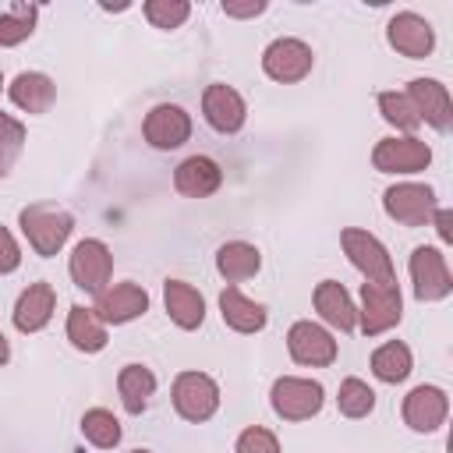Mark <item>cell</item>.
I'll list each match as a JSON object with an SVG mask.
<instances>
[{"instance_id":"21","label":"cell","mask_w":453,"mask_h":453,"mask_svg":"<svg viewBox=\"0 0 453 453\" xmlns=\"http://www.w3.org/2000/svg\"><path fill=\"white\" fill-rule=\"evenodd\" d=\"M7 96L18 110L25 113H46L53 103H57V85L50 74L42 71H21L11 85H7Z\"/></svg>"},{"instance_id":"29","label":"cell","mask_w":453,"mask_h":453,"mask_svg":"<svg viewBox=\"0 0 453 453\" xmlns=\"http://www.w3.org/2000/svg\"><path fill=\"white\" fill-rule=\"evenodd\" d=\"M35 18H39L35 4H11L7 11H0V46L25 42L35 32Z\"/></svg>"},{"instance_id":"13","label":"cell","mask_w":453,"mask_h":453,"mask_svg":"<svg viewBox=\"0 0 453 453\" xmlns=\"http://www.w3.org/2000/svg\"><path fill=\"white\" fill-rule=\"evenodd\" d=\"M400 414H403L407 428H414V432H435V428H442V421L449 414V396H446V389L421 382V386H414L403 396Z\"/></svg>"},{"instance_id":"32","label":"cell","mask_w":453,"mask_h":453,"mask_svg":"<svg viewBox=\"0 0 453 453\" xmlns=\"http://www.w3.org/2000/svg\"><path fill=\"white\" fill-rule=\"evenodd\" d=\"M21 145H25V124L14 120L11 113H0V177L11 173L14 159L21 156Z\"/></svg>"},{"instance_id":"15","label":"cell","mask_w":453,"mask_h":453,"mask_svg":"<svg viewBox=\"0 0 453 453\" xmlns=\"http://www.w3.org/2000/svg\"><path fill=\"white\" fill-rule=\"evenodd\" d=\"M202 113H205V120H209L212 131H219V134H234V131L244 127L248 106H244V99H241L237 88L216 81V85H209V88L202 92Z\"/></svg>"},{"instance_id":"2","label":"cell","mask_w":453,"mask_h":453,"mask_svg":"<svg viewBox=\"0 0 453 453\" xmlns=\"http://www.w3.org/2000/svg\"><path fill=\"white\" fill-rule=\"evenodd\" d=\"M269 403L283 421H308L322 411L326 403V389L315 379H301V375H280L269 389Z\"/></svg>"},{"instance_id":"16","label":"cell","mask_w":453,"mask_h":453,"mask_svg":"<svg viewBox=\"0 0 453 453\" xmlns=\"http://www.w3.org/2000/svg\"><path fill=\"white\" fill-rule=\"evenodd\" d=\"M149 308V294L138 287V283H113L106 287L103 294H96V315L106 322V326H124L131 319H138L142 311Z\"/></svg>"},{"instance_id":"12","label":"cell","mask_w":453,"mask_h":453,"mask_svg":"<svg viewBox=\"0 0 453 453\" xmlns=\"http://www.w3.org/2000/svg\"><path fill=\"white\" fill-rule=\"evenodd\" d=\"M287 350L297 365H308V368H326L336 361V340L329 336V329H322L311 319H301L287 329Z\"/></svg>"},{"instance_id":"20","label":"cell","mask_w":453,"mask_h":453,"mask_svg":"<svg viewBox=\"0 0 453 453\" xmlns=\"http://www.w3.org/2000/svg\"><path fill=\"white\" fill-rule=\"evenodd\" d=\"M163 304H166V315L177 329H198L205 322V297L184 280L163 283Z\"/></svg>"},{"instance_id":"3","label":"cell","mask_w":453,"mask_h":453,"mask_svg":"<svg viewBox=\"0 0 453 453\" xmlns=\"http://www.w3.org/2000/svg\"><path fill=\"white\" fill-rule=\"evenodd\" d=\"M340 244H343V255L350 258V265H354L365 280H372V283H396L393 258H389L386 244H382L375 234H368V230H361V226H347V230L340 234Z\"/></svg>"},{"instance_id":"36","label":"cell","mask_w":453,"mask_h":453,"mask_svg":"<svg viewBox=\"0 0 453 453\" xmlns=\"http://www.w3.org/2000/svg\"><path fill=\"white\" fill-rule=\"evenodd\" d=\"M265 11V0H248V4H237V0H223V14L226 18H255Z\"/></svg>"},{"instance_id":"25","label":"cell","mask_w":453,"mask_h":453,"mask_svg":"<svg viewBox=\"0 0 453 453\" xmlns=\"http://www.w3.org/2000/svg\"><path fill=\"white\" fill-rule=\"evenodd\" d=\"M117 393H120V403L127 414H142L156 393V375L152 368L145 365H124L120 375H117Z\"/></svg>"},{"instance_id":"6","label":"cell","mask_w":453,"mask_h":453,"mask_svg":"<svg viewBox=\"0 0 453 453\" xmlns=\"http://www.w3.org/2000/svg\"><path fill=\"white\" fill-rule=\"evenodd\" d=\"M311 64H315V53L308 42L294 39V35H283V39H273L262 53V71L280 81V85H294V81H304L311 74Z\"/></svg>"},{"instance_id":"31","label":"cell","mask_w":453,"mask_h":453,"mask_svg":"<svg viewBox=\"0 0 453 453\" xmlns=\"http://www.w3.org/2000/svg\"><path fill=\"white\" fill-rule=\"evenodd\" d=\"M379 110H382V117H386L396 131L414 134V131L421 127V117H418L414 103L407 99V92H379Z\"/></svg>"},{"instance_id":"8","label":"cell","mask_w":453,"mask_h":453,"mask_svg":"<svg viewBox=\"0 0 453 453\" xmlns=\"http://www.w3.org/2000/svg\"><path fill=\"white\" fill-rule=\"evenodd\" d=\"M67 273H71V280H74L78 290L103 294L106 283H110V273H113V255H110V248L99 237H85V241L74 244L71 262H67Z\"/></svg>"},{"instance_id":"11","label":"cell","mask_w":453,"mask_h":453,"mask_svg":"<svg viewBox=\"0 0 453 453\" xmlns=\"http://www.w3.org/2000/svg\"><path fill=\"white\" fill-rule=\"evenodd\" d=\"M142 134H145V142H149L152 149H163V152L180 149V145L191 138V117H188V110L177 106V103H159V106H152V110L145 113Z\"/></svg>"},{"instance_id":"7","label":"cell","mask_w":453,"mask_h":453,"mask_svg":"<svg viewBox=\"0 0 453 453\" xmlns=\"http://www.w3.org/2000/svg\"><path fill=\"white\" fill-rule=\"evenodd\" d=\"M382 209H386L389 219H396V223H403V226H425V223H432L439 202H435V191H432L428 184L403 180V184L386 188Z\"/></svg>"},{"instance_id":"33","label":"cell","mask_w":453,"mask_h":453,"mask_svg":"<svg viewBox=\"0 0 453 453\" xmlns=\"http://www.w3.org/2000/svg\"><path fill=\"white\" fill-rule=\"evenodd\" d=\"M142 11L156 28H180L191 14V4L188 0H149Z\"/></svg>"},{"instance_id":"39","label":"cell","mask_w":453,"mask_h":453,"mask_svg":"<svg viewBox=\"0 0 453 453\" xmlns=\"http://www.w3.org/2000/svg\"><path fill=\"white\" fill-rule=\"evenodd\" d=\"M131 453H152V449H131Z\"/></svg>"},{"instance_id":"5","label":"cell","mask_w":453,"mask_h":453,"mask_svg":"<svg viewBox=\"0 0 453 453\" xmlns=\"http://www.w3.org/2000/svg\"><path fill=\"white\" fill-rule=\"evenodd\" d=\"M403 315V297L396 283H361V308H357V326L365 336H379L393 329Z\"/></svg>"},{"instance_id":"40","label":"cell","mask_w":453,"mask_h":453,"mask_svg":"<svg viewBox=\"0 0 453 453\" xmlns=\"http://www.w3.org/2000/svg\"><path fill=\"white\" fill-rule=\"evenodd\" d=\"M0 92H4V71H0Z\"/></svg>"},{"instance_id":"10","label":"cell","mask_w":453,"mask_h":453,"mask_svg":"<svg viewBox=\"0 0 453 453\" xmlns=\"http://www.w3.org/2000/svg\"><path fill=\"white\" fill-rule=\"evenodd\" d=\"M411 283L418 301H442L453 290V276L446 265V255L439 248H414L411 251Z\"/></svg>"},{"instance_id":"14","label":"cell","mask_w":453,"mask_h":453,"mask_svg":"<svg viewBox=\"0 0 453 453\" xmlns=\"http://www.w3.org/2000/svg\"><path fill=\"white\" fill-rule=\"evenodd\" d=\"M386 39H389V46H393L396 53H403V57H411V60H421V57H428L432 46H435V28H432L421 14L400 11V14L389 18Z\"/></svg>"},{"instance_id":"9","label":"cell","mask_w":453,"mask_h":453,"mask_svg":"<svg viewBox=\"0 0 453 453\" xmlns=\"http://www.w3.org/2000/svg\"><path fill=\"white\" fill-rule=\"evenodd\" d=\"M432 163L428 142L418 134H400V138H382L372 149V166L379 173H421Z\"/></svg>"},{"instance_id":"35","label":"cell","mask_w":453,"mask_h":453,"mask_svg":"<svg viewBox=\"0 0 453 453\" xmlns=\"http://www.w3.org/2000/svg\"><path fill=\"white\" fill-rule=\"evenodd\" d=\"M18 265H21V248H18V241L11 237V230L0 226V276L14 273Z\"/></svg>"},{"instance_id":"24","label":"cell","mask_w":453,"mask_h":453,"mask_svg":"<svg viewBox=\"0 0 453 453\" xmlns=\"http://www.w3.org/2000/svg\"><path fill=\"white\" fill-rule=\"evenodd\" d=\"M258 269H262V255H258L255 244H248V241H226V244H219V251H216V273L226 283L251 280Z\"/></svg>"},{"instance_id":"19","label":"cell","mask_w":453,"mask_h":453,"mask_svg":"<svg viewBox=\"0 0 453 453\" xmlns=\"http://www.w3.org/2000/svg\"><path fill=\"white\" fill-rule=\"evenodd\" d=\"M219 184H223V170L209 156H188L173 170V188L184 198H209L212 191H219Z\"/></svg>"},{"instance_id":"1","label":"cell","mask_w":453,"mask_h":453,"mask_svg":"<svg viewBox=\"0 0 453 453\" xmlns=\"http://www.w3.org/2000/svg\"><path fill=\"white\" fill-rule=\"evenodd\" d=\"M18 223H21V234L28 237V244H32V251L42 255V258L57 255L67 244L71 230H74V216L67 209H57V205H25L18 212Z\"/></svg>"},{"instance_id":"26","label":"cell","mask_w":453,"mask_h":453,"mask_svg":"<svg viewBox=\"0 0 453 453\" xmlns=\"http://www.w3.org/2000/svg\"><path fill=\"white\" fill-rule=\"evenodd\" d=\"M67 340H71L78 350L96 354V350L106 347V322H103L92 308L74 304V308L67 311Z\"/></svg>"},{"instance_id":"30","label":"cell","mask_w":453,"mask_h":453,"mask_svg":"<svg viewBox=\"0 0 453 453\" xmlns=\"http://www.w3.org/2000/svg\"><path fill=\"white\" fill-rule=\"evenodd\" d=\"M81 435L99 449H113L120 442V421L106 407H92L81 414Z\"/></svg>"},{"instance_id":"27","label":"cell","mask_w":453,"mask_h":453,"mask_svg":"<svg viewBox=\"0 0 453 453\" xmlns=\"http://www.w3.org/2000/svg\"><path fill=\"white\" fill-rule=\"evenodd\" d=\"M411 368H414V357L403 340H386L372 354V375L379 382H403L411 375Z\"/></svg>"},{"instance_id":"18","label":"cell","mask_w":453,"mask_h":453,"mask_svg":"<svg viewBox=\"0 0 453 453\" xmlns=\"http://www.w3.org/2000/svg\"><path fill=\"white\" fill-rule=\"evenodd\" d=\"M53 308H57V290L50 283H28L21 290V297L14 301V329L18 333H39L50 319H53Z\"/></svg>"},{"instance_id":"23","label":"cell","mask_w":453,"mask_h":453,"mask_svg":"<svg viewBox=\"0 0 453 453\" xmlns=\"http://www.w3.org/2000/svg\"><path fill=\"white\" fill-rule=\"evenodd\" d=\"M219 315H223V322L234 329V333H258L262 326H265V304H258V301H251L248 294H241L237 287H226L223 294H219Z\"/></svg>"},{"instance_id":"37","label":"cell","mask_w":453,"mask_h":453,"mask_svg":"<svg viewBox=\"0 0 453 453\" xmlns=\"http://www.w3.org/2000/svg\"><path fill=\"white\" fill-rule=\"evenodd\" d=\"M432 223H435L439 241H442V244H453V212H449V209H435Z\"/></svg>"},{"instance_id":"4","label":"cell","mask_w":453,"mask_h":453,"mask_svg":"<svg viewBox=\"0 0 453 453\" xmlns=\"http://www.w3.org/2000/svg\"><path fill=\"white\" fill-rule=\"evenodd\" d=\"M170 396H173V411L191 425H202L219 411V386L205 372H180L173 379Z\"/></svg>"},{"instance_id":"17","label":"cell","mask_w":453,"mask_h":453,"mask_svg":"<svg viewBox=\"0 0 453 453\" xmlns=\"http://www.w3.org/2000/svg\"><path fill=\"white\" fill-rule=\"evenodd\" d=\"M407 99L414 103L421 124H432L435 131H449L453 103H449V92H446L442 81H435V78H414L407 85Z\"/></svg>"},{"instance_id":"34","label":"cell","mask_w":453,"mask_h":453,"mask_svg":"<svg viewBox=\"0 0 453 453\" xmlns=\"http://www.w3.org/2000/svg\"><path fill=\"white\" fill-rule=\"evenodd\" d=\"M234 453H280V439H276L269 428L251 425V428H244V432L237 435Z\"/></svg>"},{"instance_id":"22","label":"cell","mask_w":453,"mask_h":453,"mask_svg":"<svg viewBox=\"0 0 453 453\" xmlns=\"http://www.w3.org/2000/svg\"><path fill=\"white\" fill-rule=\"evenodd\" d=\"M315 311L322 315V322H329L340 333H350L357 326V308H354L347 287L336 280H322L315 287Z\"/></svg>"},{"instance_id":"38","label":"cell","mask_w":453,"mask_h":453,"mask_svg":"<svg viewBox=\"0 0 453 453\" xmlns=\"http://www.w3.org/2000/svg\"><path fill=\"white\" fill-rule=\"evenodd\" d=\"M11 361V347H7V336L0 333V365H7Z\"/></svg>"},{"instance_id":"28","label":"cell","mask_w":453,"mask_h":453,"mask_svg":"<svg viewBox=\"0 0 453 453\" xmlns=\"http://www.w3.org/2000/svg\"><path fill=\"white\" fill-rule=\"evenodd\" d=\"M336 407H340V414L343 418H368L372 411H375V389L365 382V379H357V375H347L343 382H340V393H336Z\"/></svg>"}]
</instances>
